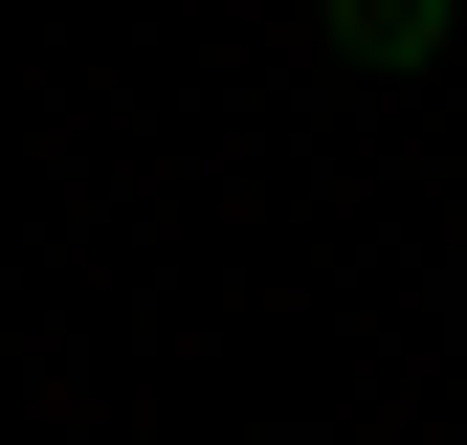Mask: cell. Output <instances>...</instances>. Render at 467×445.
<instances>
[{
	"instance_id": "obj_1",
	"label": "cell",
	"mask_w": 467,
	"mask_h": 445,
	"mask_svg": "<svg viewBox=\"0 0 467 445\" xmlns=\"http://www.w3.org/2000/svg\"><path fill=\"white\" fill-rule=\"evenodd\" d=\"M312 23L357 45V67H423V45H445V0H312Z\"/></svg>"
}]
</instances>
